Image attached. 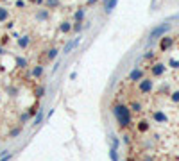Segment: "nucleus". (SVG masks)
Here are the masks:
<instances>
[{"label":"nucleus","mask_w":179,"mask_h":161,"mask_svg":"<svg viewBox=\"0 0 179 161\" xmlns=\"http://www.w3.org/2000/svg\"><path fill=\"white\" fill-rule=\"evenodd\" d=\"M113 117L116 118V124L120 129H127L133 124V113L125 104H115L113 106Z\"/></svg>","instance_id":"1"},{"label":"nucleus","mask_w":179,"mask_h":161,"mask_svg":"<svg viewBox=\"0 0 179 161\" xmlns=\"http://www.w3.org/2000/svg\"><path fill=\"white\" fill-rule=\"evenodd\" d=\"M154 88V80L150 79V77H143L140 82H138V91L142 93V95H149L150 91Z\"/></svg>","instance_id":"2"},{"label":"nucleus","mask_w":179,"mask_h":161,"mask_svg":"<svg viewBox=\"0 0 179 161\" xmlns=\"http://www.w3.org/2000/svg\"><path fill=\"white\" fill-rule=\"evenodd\" d=\"M168 29H170V25H168V23H161V25H158V27H154V29L150 30L149 39L152 41V39H158V38H161Z\"/></svg>","instance_id":"3"},{"label":"nucleus","mask_w":179,"mask_h":161,"mask_svg":"<svg viewBox=\"0 0 179 161\" xmlns=\"http://www.w3.org/2000/svg\"><path fill=\"white\" fill-rule=\"evenodd\" d=\"M143 77H145V72H143L142 68H133L127 75V80L129 82H140Z\"/></svg>","instance_id":"4"},{"label":"nucleus","mask_w":179,"mask_h":161,"mask_svg":"<svg viewBox=\"0 0 179 161\" xmlns=\"http://www.w3.org/2000/svg\"><path fill=\"white\" fill-rule=\"evenodd\" d=\"M31 43H32V38H31V34H23V36H20L18 39H16V47H18L20 50H25V48H29V47H31Z\"/></svg>","instance_id":"5"},{"label":"nucleus","mask_w":179,"mask_h":161,"mask_svg":"<svg viewBox=\"0 0 179 161\" xmlns=\"http://www.w3.org/2000/svg\"><path fill=\"white\" fill-rule=\"evenodd\" d=\"M57 56H59V48H57V47H52V48L47 50V54L43 56V59H45V63H52V61L57 59Z\"/></svg>","instance_id":"6"},{"label":"nucleus","mask_w":179,"mask_h":161,"mask_svg":"<svg viewBox=\"0 0 179 161\" xmlns=\"http://www.w3.org/2000/svg\"><path fill=\"white\" fill-rule=\"evenodd\" d=\"M31 77H32V79H41L43 75H45V66L43 65H36V66H32V68H31Z\"/></svg>","instance_id":"7"},{"label":"nucleus","mask_w":179,"mask_h":161,"mask_svg":"<svg viewBox=\"0 0 179 161\" xmlns=\"http://www.w3.org/2000/svg\"><path fill=\"white\" fill-rule=\"evenodd\" d=\"M163 73H165L163 63H154V65L150 66V75H152V77H161Z\"/></svg>","instance_id":"8"},{"label":"nucleus","mask_w":179,"mask_h":161,"mask_svg":"<svg viewBox=\"0 0 179 161\" xmlns=\"http://www.w3.org/2000/svg\"><path fill=\"white\" fill-rule=\"evenodd\" d=\"M172 45H174V38H170V36H163V38H161V41H159V50H161V52L168 50Z\"/></svg>","instance_id":"9"},{"label":"nucleus","mask_w":179,"mask_h":161,"mask_svg":"<svg viewBox=\"0 0 179 161\" xmlns=\"http://www.w3.org/2000/svg\"><path fill=\"white\" fill-rule=\"evenodd\" d=\"M72 25H73L72 22L64 20V22L59 23V27H57V32H59V34H70V32H72Z\"/></svg>","instance_id":"10"},{"label":"nucleus","mask_w":179,"mask_h":161,"mask_svg":"<svg viewBox=\"0 0 179 161\" xmlns=\"http://www.w3.org/2000/svg\"><path fill=\"white\" fill-rule=\"evenodd\" d=\"M14 65H16L18 70H25V68H29V59L23 58V56H16L14 58Z\"/></svg>","instance_id":"11"},{"label":"nucleus","mask_w":179,"mask_h":161,"mask_svg":"<svg viewBox=\"0 0 179 161\" xmlns=\"http://www.w3.org/2000/svg\"><path fill=\"white\" fill-rule=\"evenodd\" d=\"M49 16H50L49 9H36L34 18L38 20V22H45V20H49Z\"/></svg>","instance_id":"12"},{"label":"nucleus","mask_w":179,"mask_h":161,"mask_svg":"<svg viewBox=\"0 0 179 161\" xmlns=\"http://www.w3.org/2000/svg\"><path fill=\"white\" fill-rule=\"evenodd\" d=\"M84 18H86L84 9H75V11H73V23H82Z\"/></svg>","instance_id":"13"},{"label":"nucleus","mask_w":179,"mask_h":161,"mask_svg":"<svg viewBox=\"0 0 179 161\" xmlns=\"http://www.w3.org/2000/svg\"><path fill=\"white\" fill-rule=\"evenodd\" d=\"M81 43V38H75V39H70L68 43H66V47L63 48V54H70L72 52V48H75L77 45Z\"/></svg>","instance_id":"14"},{"label":"nucleus","mask_w":179,"mask_h":161,"mask_svg":"<svg viewBox=\"0 0 179 161\" xmlns=\"http://www.w3.org/2000/svg\"><path fill=\"white\" fill-rule=\"evenodd\" d=\"M116 4H118V0H106V2H104V13L109 15V13L116 7Z\"/></svg>","instance_id":"15"},{"label":"nucleus","mask_w":179,"mask_h":161,"mask_svg":"<svg viewBox=\"0 0 179 161\" xmlns=\"http://www.w3.org/2000/svg\"><path fill=\"white\" fill-rule=\"evenodd\" d=\"M45 93H47V86H45V84H38V86L34 88V97L36 99L45 97Z\"/></svg>","instance_id":"16"},{"label":"nucleus","mask_w":179,"mask_h":161,"mask_svg":"<svg viewBox=\"0 0 179 161\" xmlns=\"http://www.w3.org/2000/svg\"><path fill=\"white\" fill-rule=\"evenodd\" d=\"M9 18H11L9 9H7V7H0V23H6Z\"/></svg>","instance_id":"17"},{"label":"nucleus","mask_w":179,"mask_h":161,"mask_svg":"<svg viewBox=\"0 0 179 161\" xmlns=\"http://www.w3.org/2000/svg\"><path fill=\"white\" fill-rule=\"evenodd\" d=\"M43 4L47 9H56L61 6V0H43Z\"/></svg>","instance_id":"18"},{"label":"nucleus","mask_w":179,"mask_h":161,"mask_svg":"<svg viewBox=\"0 0 179 161\" xmlns=\"http://www.w3.org/2000/svg\"><path fill=\"white\" fill-rule=\"evenodd\" d=\"M149 122H147V120H140V122H138V131L140 132H147L149 131Z\"/></svg>","instance_id":"19"},{"label":"nucleus","mask_w":179,"mask_h":161,"mask_svg":"<svg viewBox=\"0 0 179 161\" xmlns=\"http://www.w3.org/2000/svg\"><path fill=\"white\" fill-rule=\"evenodd\" d=\"M152 118H154L156 122H167V117H165V113H161V111H154V113H152Z\"/></svg>","instance_id":"20"},{"label":"nucleus","mask_w":179,"mask_h":161,"mask_svg":"<svg viewBox=\"0 0 179 161\" xmlns=\"http://www.w3.org/2000/svg\"><path fill=\"white\" fill-rule=\"evenodd\" d=\"M27 113H29V117H31V118H34L36 115L40 113V106H38V104H34V106H31V108L27 109Z\"/></svg>","instance_id":"21"},{"label":"nucleus","mask_w":179,"mask_h":161,"mask_svg":"<svg viewBox=\"0 0 179 161\" xmlns=\"http://www.w3.org/2000/svg\"><path fill=\"white\" fill-rule=\"evenodd\" d=\"M21 134V125H18V127H13L11 131H9V138H16V136H20Z\"/></svg>","instance_id":"22"},{"label":"nucleus","mask_w":179,"mask_h":161,"mask_svg":"<svg viewBox=\"0 0 179 161\" xmlns=\"http://www.w3.org/2000/svg\"><path fill=\"white\" fill-rule=\"evenodd\" d=\"M129 109L134 111V113H140V111H142V104L136 102V100H133V102H131V106H129Z\"/></svg>","instance_id":"23"},{"label":"nucleus","mask_w":179,"mask_h":161,"mask_svg":"<svg viewBox=\"0 0 179 161\" xmlns=\"http://www.w3.org/2000/svg\"><path fill=\"white\" fill-rule=\"evenodd\" d=\"M29 120H31V117H29V113L25 111V113H21V115H20V118H18V124L23 125V124H27Z\"/></svg>","instance_id":"24"},{"label":"nucleus","mask_w":179,"mask_h":161,"mask_svg":"<svg viewBox=\"0 0 179 161\" xmlns=\"http://www.w3.org/2000/svg\"><path fill=\"white\" fill-rule=\"evenodd\" d=\"M118 145H120V140L113 134V136H111V149H118Z\"/></svg>","instance_id":"25"},{"label":"nucleus","mask_w":179,"mask_h":161,"mask_svg":"<svg viewBox=\"0 0 179 161\" xmlns=\"http://www.w3.org/2000/svg\"><path fill=\"white\" fill-rule=\"evenodd\" d=\"M109 158H111V161H118V154H116V149H109Z\"/></svg>","instance_id":"26"},{"label":"nucleus","mask_w":179,"mask_h":161,"mask_svg":"<svg viewBox=\"0 0 179 161\" xmlns=\"http://www.w3.org/2000/svg\"><path fill=\"white\" fill-rule=\"evenodd\" d=\"M82 29H84L82 23H73V25H72V30H73V32H81Z\"/></svg>","instance_id":"27"},{"label":"nucleus","mask_w":179,"mask_h":161,"mask_svg":"<svg viewBox=\"0 0 179 161\" xmlns=\"http://www.w3.org/2000/svg\"><path fill=\"white\" fill-rule=\"evenodd\" d=\"M41 120H43V113L40 111V113L34 117V124H32V125H40V124H41Z\"/></svg>","instance_id":"28"},{"label":"nucleus","mask_w":179,"mask_h":161,"mask_svg":"<svg viewBox=\"0 0 179 161\" xmlns=\"http://www.w3.org/2000/svg\"><path fill=\"white\" fill-rule=\"evenodd\" d=\"M9 39H11V36H9V34H4V36L0 38V45H2V47L7 45V43H9Z\"/></svg>","instance_id":"29"},{"label":"nucleus","mask_w":179,"mask_h":161,"mask_svg":"<svg viewBox=\"0 0 179 161\" xmlns=\"http://www.w3.org/2000/svg\"><path fill=\"white\" fill-rule=\"evenodd\" d=\"M14 6H16L18 9H25V0H16Z\"/></svg>","instance_id":"30"},{"label":"nucleus","mask_w":179,"mask_h":161,"mask_svg":"<svg viewBox=\"0 0 179 161\" xmlns=\"http://www.w3.org/2000/svg\"><path fill=\"white\" fill-rule=\"evenodd\" d=\"M172 102H179V91H172Z\"/></svg>","instance_id":"31"},{"label":"nucleus","mask_w":179,"mask_h":161,"mask_svg":"<svg viewBox=\"0 0 179 161\" xmlns=\"http://www.w3.org/2000/svg\"><path fill=\"white\" fill-rule=\"evenodd\" d=\"M154 58V52L150 50V52H147V54H143V59H152Z\"/></svg>","instance_id":"32"},{"label":"nucleus","mask_w":179,"mask_h":161,"mask_svg":"<svg viewBox=\"0 0 179 161\" xmlns=\"http://www.w3.org/2000/svg\"><path fill=\"white\" fill-rule=\"evenodd\" d=\"M31 4H34V6H43V0H27Z\"/></svg>","instance_id":"33"},{"label":"nucleus","mask_w":179,"mask_h":161,"mask_svg":"<svg viewBox=\"0 0 179 161\" xmlns=\"http://www.w3.org/2000/svg\"><path fill=\"white\" fill-rule=\"evenodd\" d=\"M13 27H14V22H9V20H7V22H6V29H7V30H11Z\"/></svg>","instance_id":"34"},{"label":"nucleus","mask_w":179,"mask_h":161,"mask_svg":"<svg viewBox=\"0 0 179 161\" xmlns=\"http://www.w3.org/2000/svg\"><path fill=\"white\" fill-rule=\"evenodd\" d=\"M97 2H99V0H86V6H88V7H92V6L97 4Z\"/></svg>","instance_id":"35"},{"label":"nucleus","mask_w":179,"mask_h":161,"mask_svg":"<svg viewBox=\"0 0 179 161\" xmlns=\"http://www.w3.org/2000/svg\"><path fill=\"white\" fill-rule=\"evenodd\" d=\"M124 141H125V143H131V136H129V134H125V136H124Z\"/></svg>","instance_id":"36"},{"label":"nucleus","mask_w":179,"mask_h":161,"mask_svg":"<svg viewBox=\"0 0 179 161\" xmlns=\"http://www.w3.org/2000/svg\"><path fill=\"white\" fill-rule=\"evenodd\" d=\"M4 54H6V47H2V45H0V56H4Z\"/></svg>","instance_id":"37"},{"label":"nucleus","mask_w":179,"mask_h":161,"mask_svg":"<svg viewBox=\"0 0 179 161\" xmlns=\"http://www.w3.org/2000/svg\"><path fill=\"white\" fill-rule=\"evenodd\" d=\"M9 159H11V156H9V154H6V158H2L0 161H9Z\"/></svg>","instance_id":"38"},{"label":"nucleus","mask_w":179,"mask_h":161,"mask_svg":"<svg viewBox=\"0 0 179 161\" xmlns=\"http://www.w3.org/2000/svg\"><path fill=\"white\" fill-rule=\"evenodd\" d=\"M143 161H152V159H150V158H143Z\"/></svg>","instance_id":"39"},{"label":"nucleus","mask_w":179,"mask_h":161,"mask_svg":"<svg viewBox=\"0 0 179 161\" xmlns=\"http://www.w3.org/2000/svg\"><path fill=\"white\" fill-rule=\"evenodd\" d=\"M104 2H106V0H104Z\"/></svg>","instance_id":"40"}]
</instances>
